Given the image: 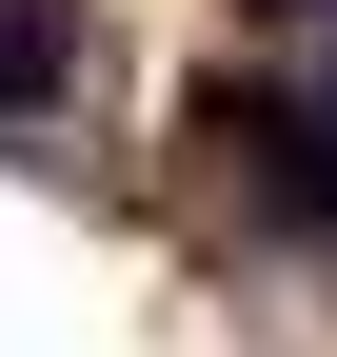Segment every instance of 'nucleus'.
I'll return each instance as SVG.
<instances>
[{
  "label": "nucleus",
  "mask_w": 337,
  "mask_h": 357,
  "mask_svg": "<svg viewBox=\"0 0 337 357\" xmlns=\"http://www.w3.org/2000/svg\"><path fill=\"white\" fill-rule=\"evenodd\" d=\"M60 60H79V0H0V119L60 100Z\"/></svg>",
  "instance_id": "1"
}]
</instances>
